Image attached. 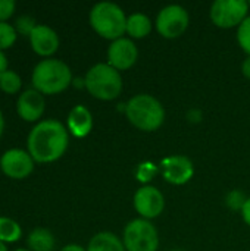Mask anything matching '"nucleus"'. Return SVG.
Masks as SVG:
<instances>
[{
  "instance_id": "f257e3e1",
  "label": "nucleus",
  "mask_w": 250,
  "mask_h": 251,
  "mask_svg": "<svg viewBox=\"0 0 250 251\" xmlns=\"http://www.w3.org/2000/svg\"><path fill=\"white\" fill-rule=\"evenodd\" d=\"M68 128L56 119H44L34 125L27 137V151L35 163H53L68 150Z\"/></svg>"
},
{
  "instance_id": "f03ea898",
  "label": "nucleus",
  "mask_w": 250,
  "mask_h": 251,
  "mask_svg": "<svg viewBox=\"0 0 250 251\" xmlns=\"http://www.w3.org/2000/svg\"><path fill=\"white\" fill-rule=\"evenodd\" d=\"M74 81L71 68L60 59L49 57L40 60L31 74L32 88L43 96H56L63 93Z\"/></svg>"
},
{
  "instance_id": "7ed1b4c3",
  "label": "nucleus",
  "mask_w": 250,
  "mask_h": 251,
  "mask_svg": "<svg viewBox=\"0 0 250 251\" xmlns=\"http://www.w3.org/2000/svg\"><path fill=\"white\" fill-rule=\"evenodd\" d=\"M125 116L128 122L143 132H155L158 131L165 122V107L162 103L146 93H140L133 96L125 107Z\"/></svg>"
},
{
  "instance_id": "20e7f679",
  "label": "nucleus",
  "mask_w": 250,
  "mask_h": 251,
  "mask_svg": "<svg viewBox=\"0 0 250 251\" xmlns=\"http://www.w3.org/2000/svg\"><path fill=\"white\" fill-rule=\"evenodd\" d=\"M127 18L124 9L116 3L100 1L91 7L88 22L97 35L112 43L125 35Z\"/></svg>"
},
{
  "instance_id": "39448f33",
  "label": "nucleus",
  "mask_w": 250,
  "mask_h": 251,
  "mask_svg": "<svg viewBox=\"0 0 250 251\" xmlns=\"http://www.w3.org/2000/svg\"><path fill=\"white\" fill-rule=\"evenodd\" d=\"M84 84L90 96L102 101L118 99L124 87L121 72L112 68L108 62L93 65L84 76Z\"/></svg>"
},
{
  "instance_id": "423d86ee",
  "label": "nucleus",
  "mask_w": 250,
  "mask_h": 251,
  "mask_svg": "<svg viewBox=\"0 0 250 251\" xmlns=\"http://www.w3.org/2000/svg\"><path fill=\"white\" fill-rule=\"evenodd\" d=\"M122 243L127 251H158L159 234L152 221L136 218L125 225Z\"/></svg>"
},
{
  "instance_id": "0eeeda50",
  "label": "nucleus",
  "mask_w": 250,
  "mask_h": 251,
  "mask_svg": "<svg viewBox=\"0 0 250 251\" xmlns=\"http://www.w3.org/2000/svg\"><path fill=\"white\" fill-rule=\"evenodd\" d=\"M249 9L245 0H215L209 9V18L221 29L239 28L249 16Z\"/></svg>"
},
{
  "instance_id": "6e6552de",
  "label": "nucleus",
  "mask_w": 250,
  "mask_h": 251,
  "mask_svg": "<svg viewBox=\"0 0 250 251\" xmlns=\"http://www.w3.org/2000/svg\"><path fill=\"white\" fill-rule=\"evenodd\" d=\"M190 25V15L186 7L180 4H168L162 7L156 16L155 28L161 37L175 40L181 37Z\"/></svg>"
},
{
  "instance_id": "1a4fd4ad",
  "label": "nucleus",
  "mask_w": 250,
  "mask_h": 251,
  "mask_svg": "<svg viewBox=\"0 0 250 251\" xmlns=\"http://www.w3.org/2000/svg\"><path fill=\"white\" fill-rule=\"evenodd\" d=\"M133 204L139 218L152 221L159 218L165 210V197L156 187L141 185L133 197Z\"/></svg>"
},
{
  "instance_id": "9d476101",
  "label": "nucleus",
  "mask_w": 250,
  "mask_h": 251,
  "mask_svg": "<svg viewBox=\"0 0 250 251\" xmlns=\"http://www.w3.org/2000/svg\"><path fill=\"white\" fill-rule=\"evenodd\" d=\"M34 159L27 150L9 149L0 157V169L10 179H25L34 171Z\"/></svg>"
},
{
  "instance_id": "9b49d317",
  "label": "nucleus",
  "mask_w": 250,
  "mask_h": 251,
  "mask_svg": "<svg viewBox=\"0 0 250 251\" xmlns=\"http://www.w3.org/2000/svg\"><path fill=\"white\" fill-rule=\"evenodd\" d=\"M161 172L164 179L171 185H184L194 175V165L190 157L183 154H172L161 162Z\"/></svg>"
},
{
  "instance_id": "f8f14e48",
  "label": "nucleus",
  "mask_w": 250,
  "mask_h": 251,
  "mask_svg": "<svg viewBox=\"0 0 250 251\" xmlns=\"http://www.w3.org/2000/svg\"><path fill=\"white\" fill-rule=\"evenodd\" d=\"M139 59V49L136 43L128 38L122 37L112 41L108 47V63L115 68L118 72H124L131 69Z\"/></svg>"
},
{
  "instance_id": "ddd939ff",
  "label": "nucleus",
  "mask_w": 250,
  "mask_h": 251,
  "mask_svg": "<svg viewBox=\"0 0 250 251\" xmlns=\"http://www.w3.org/2000/svg\"><path fill=\"white\" fill-rule=\"evenodd\" d=\"M46 110V100L41 93L32 87L22 91L16 100V113L25 122H37L41 119Z\"/></svg>"
},
{
  "instance_id": "4468645a",
  "label": "nucleus",
  "mask_w": 250,
  "mask_h": 251,
  "mask_svg": "<svg viewBox=\"0 0 250 251\" xmlns=\"http://www.w3.org/2000/svg\"><path fill=\"white\" fill-rule=\"evenodd\" d=\"M28 38H29L32 51L44 59L52 57L57 51L59 44H60L57 32L44 24H37V26L34 28V31L31 32Z\"/></svg>"
},
{
  "instance_id": "2eb2a0df",
  "label": "nucleus",
  "mask_w": 250,
  "mask_h": 251,
  "mask_svg": "<svg viewBox=\"0 0 250 251\" xmlns=\"http://www.w3.org/2000/svg\"><path fill=\"white\" fill-rule=\"evenodd\" d=\"M66 128L68 132L75 138H85L93 129V115L91 112L83 106H74L66 118Z\"/></svg>"
},
{
  "instance_id": "dca6fc26",
  "label": "nucleus",
  "mask_w": 250,
  "mask_h": 251,
  "mask_svg": "<svg viewBox=\"0 0 250 251\" xmlns=\"http://www.w3.org/2000/svg\"><path fill=\"white\" fill-rule=\"evenodd\" d=\"M152 31H153V22L147 15H144L141 12H136L127 18L125 34L133 41L134 40H143V38L149 37L152 34Z\"/></svg>"
},
{
  "instance_id": "f3484780",
  "label": "nucleus",
  "mask_w": 250,
  "mask_h": 251,
  "mask_svg": "<svg viewBox=\"0 0 250 251\" xmlns=\"http://www.w3.org/2000/svg\"><path fill=\"white\" fill-rule=\"evenodd\" d=\"M85 249L87 251H127L122 238L109 231H102L93 235Z\"/></svg>"
},
{
  "instance_id": "a211bd4d",
  "label": "nucleus",
  "mask_w": 250,
  "mask_h": 251,
  "mask_svg": "<svg viewBox=\"0 0 250 251\" xmlns=\"http://www.w3.org/2000/svg\"><path fill=\"white\" fill-rule=\"evenodd\" d=\"M27 244L31 251H53L56 240L52 231L46 228H35L28 234Z\"/></svg>"
},
{
  "instance_id": "6ab92c4d",
  "label": "nucleus",
  "mask_w": 250,
  "mask_h": 251,
  "mask_svg": "<svg viewBox=\"0 0 250 251\" xmlns=\"http://www.w3.org/2000/svg\"><path fill=\"white\" fill-rule=\"evenodd\" d=\"M22 237V228L19 224L10 218L0 216V241L1 243H16Z\"/></svg>"
},
{
  "instance_id": "aec40b11",
  "label": "nucleus",
  "mask_w": 250,
  "mask_h": 251,
  "mask_svg": "<svg viewBox=\"0 0 250 251\" xmlns=\"http://www.w3.org/2000/svg\"><path fill=\"white\" fill-rule=\"evenodd\" d=\"M21 88H22V78L15 71L7 69L0 76V90L4 94H9V96L18 94Z\"/></svg>"
},
{
  "instance_id": "412c9836",
  "label": "nucleus",
  "mask_w": 250,
  "mask_h": 251,
  "mask_svg": "<svg viewBox=\"0 0 250 251\" xmlns=\"http://www.w3.org/2000/svg\"><path fill=\"white\" fill-rule=\"evenodd\" d=\"M18 38V32L13 25L7 22H0V51L10 49Z\"/></svg>"
},
{
  "instance_id": "4be33fe9",
  "label": "nucleus",
  "mask_w": 250,
  "mask_h": 251,
  "mask_svg": "<svg viewBox=\"0 0 250 251\" xmlns=\"http://www.w3.org/2000/svg\"><path fill=\"white\" fill-rule=\"evenodd\" d=\"M249 197H246V194L240 190H233L225 196V206L233 210V212H242L243 206L246 204Z\"/></svg>"
},
{
  "instance_id": "5701e85b",
  "label": "nucleus",
  "mask_w": 250,
  "mask_h": 251,
  "mask_svg": "<svg viewBox=\"0 0 250 251\" xmlns=\"http://www.w3.org/2000/svg\"><path fill=\"white\" fill-rule=\"evenodd\" d=\"M237 43L242 47V50L250 56V15L237 28Z\"/></svg>"
},
{
  "instance_id": "b1692460",
  "label": "nucleus",
  "mask_w": 250,
  "mask_h": 251,
  "mask_svg": "<svg viewBox=\"0 0 250 251\" xmlns=\"http://www.w3.org/2000/svg\"><path fill=\"white\" fill-rule=\"evenodd\" d=\"M13 26H15V29H16V32H18V34L25 35V37H29V35H31V32L34 31V28L37 26V24H35L34 18L27 16V15H22V16L16 18V21H15V25H13Z\"/></svg>"
},
{
  "instance_id": "393cba45",
  "label": "nucleus",
  "mask_w": 250,
  "mask_h": 251,
  "mask_svg": "<svg viewBox=\"0 0 250 251\" xmlns=\"http://www.w3.org/2000/svg\"><path fill=\"white\" fill-rule=\"evenodd\" d=\"M16 3L13 0H0V22H7L15 13Z\"/></svg>"
},
{
  "instance_id": "a878e982",
  "label": "nucleus",
  "mask_w": 250,
  "mask_h": 251,
  "mask_svg": "<svg viewBox=\"0 0 250 251\" xmlns=\"http://www.w3.org/2000/svg\"><path fill=\"white\" fill-rule=\"evenodd\" d=\"M242 218H243V221H245V224L250 226V197L248 199V201H246V204L243 206V209H242Z\"/></svg>"
},
{
  "instance_id": "bb28decb",
  "label": "nucleus",
  "mask_w": 250,
  "mask_h": 251,
  "mask_svg": "<svg viewBox=\"0 0 250 251\" xmlns=\"http://www.w3.org/2000/svg\"><path fill=\"white\" fill-rule=\"evenodd\" d=\"M242 74H243L245 78L250 79V56H248L242 63Z\"/></svg>"
},
{
  "instance_id": "cd10ccee",
  "label": "nucleus",
  "mask_w": 250,
  "mask_h": 251,
  "mask_svg": "<svg viewBox=\"0 0 250 251\" xmlns=\"http://www.w3.org/2000/svg\"><path fill=\"white\" fill-rule=\"evenodd\" d=\"M7 71V57L4 51H0V76Z\"/></svg>"
},
{
  "instance_id": "c85d7f7f",
  "label": "nucleus",
  "mask_w": 250,
  "mask_h": 251,
  "mask_svg": "<svg viewBox=\"0 0 250 251\" xmlns=\"http://www.w3.org/2000/svg\"><path fill=\"white\" fill-rule=\"evenodd\" d=\"M59 251H87V249H84L80 244H66L65 247H62Z\"/></svg>"
},
{
  "instance_id": "c756f323",
  "label": "nucleus",
  "mask_w": 250,
  "mask_h": 251,
  "mask_svg": "<svg viewBox=\"0 0 250 251\" xmlns=\"http://www.w3.org/2000/svg\"><path fill=\"white\" fill-rule=\"evenodd\" d=\"M3 131H4V116H3V113L0 110V138L3 135Z\"/></svg>"
},
{
  "instance_id": "7c9ffc66",
  "label": "nucleus",
  "mask_w": 250,
  "mask_h": 251,
  "mask_svg": "<svg viewBox=\"0 0 250 251\" xmlns=\"http://www.w3.org/2000/svg\"><path fill=\"white\" fill-rule=\"evenodd\" d=\"M0 251H7L6 244H4V243H1V241H0Z\"/></svg>"
},
{
  "instance_id": "2f4dec72",
  "label": "nucleus",
  "mask_w": 250,
  "mask_h": 251,
  "mask_svg": "<svg viewBox=\"0 0 250 251\" xmlns=\"http://www.w3.org/2000/svg\"><path fill=\"white\" fill-rule=\"evenodd\" d=\"M13 251H31L29 249H16V250H13Z\"/></svg>"
},
{
  "instance_id": "473e14b6",
  "label": "nucleus",
  "mask_w": 250,
  "mask_h": 251,
  "mask_svg": "<svg viewBox=\"0 0 250 251\" xmlns=\"http://www.w3.org/2000/svg\"><path fill=\"white\" fill-rule=\"evenodd\" d=\"M171 251H183V250H171Z\"/></svg>"
},
{
  "instance_id": "72a5a7b5",
  "label": "nucleus",
  "mask_w": 250,
  "mask_h": 251,
  "mask_svg": "<svg viewBox=\"0 0 250 251\" xmlns=\"http://www.w3.org/2000/svg\"><path fill=\"white\" fill-rule=\"evenodd\" d=\"M248 3H249V7H250V1H248Z\"/></svg>"
}]
</instances>
